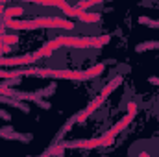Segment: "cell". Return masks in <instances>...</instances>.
<instances>
[{"label": "cell", "mask_w": 159, "mask_h": 157, "mask_svg": "<svg viewBox=\"0 0 159 157\" xmlns=\"http://www.w3.org/2000/svg\"><path fill=\"white\" fill-rule=\"evenodd\" d=\"M106 70V63H96L87 70H57V69H20V76H35V78L52 79H70V81H85L102 76Z\"/></svg>", "instance_id": "obj_1"}, {"label": "cell", "mask_w": 159, "mask_h": 157, "mask_svg": "<svg viewBox=\"0 0 159 157\" xmlns=\"http://www.w3.org/2000/svg\"><path fill=\"white\" fill-rule=\"evenodd\" d=\"M4 30H74V22L65 17H37L32 20H2Z\"/></svg>", "instance_id": "obj_2"}, {"label": "cell", "mask_w": 159, "mask_h": 157, "mask_svg": "<svg viewBox=\"0 0 159 157\" xmlns=\"http://www.w3.org/2000/svg\"><path fill=\"white\" fill-rule=\"evenodd\" d=\"M111 35H100V37H70V35H59L56 39L48 41L44 46L54 54L61 46H70V48H102L109 44Z\"/></svg>", "instance_id": "obj_3"}, {"label": "cell", "mask_w": 159, "mask_h": 157, "mask_svg": "<svg viewBox=\"0 0 159 157\" xmlns=\"http://www.w3.org/2000/svg\"><path fill=\"white\" fill-rule=\"evenodd\" d=\"M41 56L37 52L34 54H24V56H17V57H0V67H24V65H32L35 61H39Z\"/></svg>", "instance_id": "obj_4"}, {"label": "cell", "mask_w": 159, "mask_h": 157, "mask_svg": "<svg viewBox=\"0 0 159 157\" xmlns=\"http://www.w3.org/2000/svg\"><path fill=\"white\" fill-rule=\"evenodd\" d=\"M63 15L80 19V20L85 22V24H94V22H100V19H102L100 13H87V11H81L78 7H74V6H67V7L63 9Z\"/></svg>", "instance_id": "obj_5"}, {"label": "cell", "mask_w": 159, "mask_h": 157, "mask_svg": "<svg viewBox=\"0 0 159 157\" xmlns=\"http://www.w3.org/2000/svg\"><path fill=\"white\" fill-rule=\"evenodd\" d=\"M61 146L72 148V150H94V148H102V139H87V141H70V142H61Z\"/></svg>", "instance_id": "obj_6"}, {"label": "cell", "mask_w": 159, "mask_h": 157, "mask_svg": "<svg viewBox=\"0 0 159 157\" xmlns=\"http://www.w3.org/2000/svg\"><path fill=\"white\" fill-rule=\"evenodd\" d=\"M133 118H135V115H131V113L124 115V118H120L119 122H117V124H115V126H113V128L107 131V133H109L111 137H117L119 133H122V131H124V129H126V128H128L131 122H133Z\"/></svg>", "instance_id": "obj_7"}, {"label": "cell", "mask_w": 159, "mask_h": 157, "mask_svg": "<svg viewBox=\"0 0 159 157\" xmlns=\"http://www.w3.org/2000/svg\"><path fill=\"white\" fill-rule=\"evenodd\" d=\"M122 81H124V78H122L120 74H119V76H115L113 79H109V83H107V85H104V89L100 91V94L107 98V96H109V94L117 89V87H120V83H122Z\"/></svg>", "instance_id": "obj_8"}, {"label": "cell", "mask_w": 159, "mask_h": 157, "mask_svg": "<svg viewBox=\"0 0 159 157\" xmlns=\"http://www.w3.org/2000/svg\"><path fill=\"white\" fill-rule=\"evenodd\" d=\"M0 137H4V139H11V141H24V142L32 141V135L15 133V131H11V129H0Z\"/></svg>", "instance_id": "obj_9"}, {"label": "cell", "mask_w": 159, "mask_h": 157, "mask_svg": "<svg viewBox=\"0 0 159 157\" xmlns=\"http://www.w3.org/2000/svg\"><path fill=\"white\" fill-rule=\"evenodd\" d=\"M15 98L19 102H22V100H35L39 104L41 98H43V92L41 91H35V92H15Z\"/></svg>", "instance_id": "obj_10"}, {"label": "cell", "mask_w": 159, "mask_h": 157, "mask_svg": "<svg viewBox=\"0 0 159 157\" xmlns=\"http://www.w3.org/2000/svg\"><path fill=\"white\" fill-rule=\"evenodd\" d=\"M100 4H102L100 0H80L74 7H78V9H81V11H85V9H89V7H93V6H100Z\"/></svg>", "instance_id": "obj_11"}, {"label": "cell", "mask_w": 159, "mask_h": 157, "mask_svg": "<svg viewBox=\"0 0 159 157\" xmlns=\"http://www.w3.org/2000/svg\"><path fill=\"white\" fill-rule=\"evenodd\" d=\"M0 43L2 44H15V43H19V35H9V34H0Z\"/></svg>", "instance_id": "obj_12"}, {"label": "cell", "mask_w": 159, "mask_h": 157, "mask_svg": "<svg viewBox=\"0 0 159 157\" xmlns=\"http://www.w3.org/2000/svg\"><path fill=\"white\" fill-rule=\"evenodd\" d=\"M152 48H157L159 50V41H148V43H143V44H137V52H144V50H152Z\"/></svg>", "instance_id": "obj_13"}, {"label": "cell", "mask_w": 159, "mask_h": 157, "mask_svg": "<svg viewBox=\"0 0 159 157\" xmlns=\"http://www.w3.org/2000/svg\"><path fill=\"white\" fill-rule=\"evenodd\" d=\"M48 152V155L50 157H59V155H63V152H65V148L61 146V144H56V146H52L50 150H46Z\"/></svg>", "instance_id": "obj_14"}, {"label": "cell", "mask_w": 159, "mask_h": 157, "mask_svg": "<svg viewBox=\"0 0 159 157\" xmlns=\"http://www.w3.org/2000/svg\"><path fill=\"white\" fill-rule=\"evenodd\" d=\"M100 139H102V148H109V146L115 142V137H111L109 133H104Z\"/></svg>", "instance_id": "obj_15"}, {"label": "cell", "mask_w": 159, "mask_h": 157, "mask_svg": "<svg viewBox=\"0 0 159 157\" xmlns=\"http://www.w3.org/2000/svg\"><path fill=\"white\" fill-rule=\"evenodd\" d=\"M0 96L11 98V96H15V91H13V89H9L7 85H0Z\"/></svg>", "instance_id": "obj_16"}, {"label": "cell", "mask_w": 159, "mask_h": 157, "mask_svg": "<svg viewBox=\"0 0 159 157\" xmlns=\"http://www.w3.org/2000/svg\"><path fill=\"white\" fill-rule=\"evenodd\" d=\"M139 22H141V24H146V26H150V28H159V20H150V19H146V17H139Z\"/></svg>", "instance_id": "obj_17"}, {"label": "cell", "mask_w": 159, "mask_h": 157, "mask_svg": "<svg viewBox=\"0 0 159 157\" xmlns=\"http://www.w3.org/2000/svg\"><path fill=\"white\" fill-rule=\"evenodd\" d=\"M126 105H128V113H131V115H137V111H139V105H137L135 102H128Z\"/></svg>", "instance_id": "obj_18"}, {"label": "cell", "mask_w": 159, "mask_h": 157, "mask_svg": "<svg viewBox=\"0 0 159 157\" xmlns=\"http://www.w3.org/2000/svg\"><path fill=\"white\" fill-rule=\"evenodd\" d=\"M9 50H11V48H9L7 44H2V43H0V57H6V54H9Z\"/></svg>", "instance_id": "obj_19"}, {"label": "cell", "mask_w": 159, "mask_h": 157, "mask_svg": "<svg viewBox=\"0 0 159 157\" xmlns=\"http://www.w3.org/2000/svg\"><path fill=\"white\" fill-rule=\"evenodd\" d=\"M0 117L6 118V120H11V115H9L7 111H4V109H0Z\"/></svg>", "instance_id": "obj_20"}, {"label": "cell", "mask_w": 159, "mask_h": 157, "mask_svg": "<svg viewBox=\"0 0 159 157\" xmlns=\"http://www.w3.org/2000/svg\"><path fill=\"white\" fill-rule=\"evenodd\" d=\"M37 105H39V107H43V109H50V104H48V102H44V100H41Z\"/></svg>", "instance_id": "obj_21"}, {"label": "cell", "mask_w": 159, "mask_h": 157, "mask_svg": "<svg viewBox=\"0 0 159 157\" xmlns=\"http://www.w3.org/2000/svg\"><path fill=\"white\" fill-rule=\"evenodd\" d=\"M150 83H154V85H159V78H148Z\"/></svg>", "instance_id": "obj_22"}, {"label": "cell", "mask_w": 159, "mask_h": 157, "mask_svg": "<svg viewBox=\"0 0 159 157\" xmlns=\"http://www.w3.org/2000/svg\"><path fill=\"white\" fill-rule=\"evenodd\" d=\"M139 157H152V155H150L148 152H141V154H139Z\"/></svg>", "instance_id": "obj_23"}, {"label": "cell", "mask_w": 159, "mask_h": 157, "mask_svg": "<svg viewBox=\"0 0 159 157\" xmlns=\"http://www.w3.org/2000/svg\"><path fill=\"white\" fill-rule=\"evenodd\" d=\"M39 157H50V155H48V152H44V154H43V155H39Z\"/></svg>", "instance_id": "obj_24"}]
</instances>
